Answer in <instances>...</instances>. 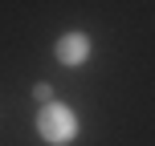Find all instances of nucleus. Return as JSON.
Segmentation results:
<instances>
[{
    "label": "nucleus",
    "instance_id": "nucleus-1",
    "mask_svg": "<svg viewBox=\"0 0 155 146\" xmlns=\"http://www.w3.org/2000/svg\"><path fill=\"white\" fill-rule=\"evenodd\" d=\"M37 138L45 146H70L78 134H82V122H78V114L65 101H45V106L37 110Z\"/></svg>",
    "mask_w": 155,
    "mask_h": 146
},
{
    "label": "nucleus",
    "instance_id": "nucleus-2",
    "mask_svg": "<svg viewBox=\"0 0 155 146\" xmlns=\"http://www.w3.org/2000/svg\"><path fill=\"white\" fill-rule=\"evenodd\" d=\"M90 53H94V41H90V33H82V29H65L61 37L53 41V57H57L61 69H82V65L90 61Z\"/></svg>",
    "mask_w": 155,
    "mask_h": 146
},
{
    "label": "nucleus",
    "instance_id": "nucleus-3",
    "mask_svg": "<svg viewBox=\"0 0 155 146\" xmlns=\"http://www.w3.org/2000/svg\"><path fill=\"white\" fill-rule=\"evenodd\" d=\"M33 98H37L41 106H45V101H53V85H49V81H37V85H33Z\"/></svg>",
    "mask_w": 155,
    "mask_h": 146
}]
</instances>
